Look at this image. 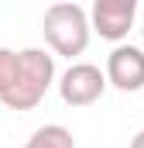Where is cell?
<instances>
[{
	"label": "cell",
	"mask_w": 144,
	"mask_h": 148,
	"mask_svg": "<svg viewBox=\"0 0 144 148\" xmlns=\"http://www.w3.org/2000/svg\"><path fill=\"white\" fill-rule=\"evenodd\" d=\"M55 83V52L48 48H21L17 69L10 76L7 90L0 93V103L7 110H35L45 100V93Z\"/></svg>",
	"instance_id": "cell-1"
},
{
	"label": "cell",
	"mask_w": 144,
	"mask_h": 148,
	"mask_svg": "<svg viewBox=\"0 0 144 148\" xmlns=\"http://www.w3.org/2000/svg\"><path fill=\"white\" fill-rule=\"evenodd\" d=\"M41 35L48 41V48L62 59H75L89 48L93 38V21L89 14L75 3V0H55L45 17H41Z\"/></svg>",
	"instance_id": "cell-2"
},
{
	"label": "cell",
	"mask_w": 144,
	"mask_h": 148,
	"mask_svg": "<svg viewBox=\"0 0 144 148\" xmlns=\"http://www.w3.org/2000/svg\"><path fill=\"white\" fill-rule=\"evenodd\" d=\"M107 86H110L107 69H100L93 62H72L58 76V97L65 107H93L96 100H103Z\"/></svg>",
	"instance_id": "cell-3"
},
{
	"label": "cell",
	"mask_w": 144,
	"mask_h": 148,
	"mask_svg": "<svg viewBox=\"0 0 144 148\" xmlns=\"http://www.w3.org/2000/svg\"><path fill=\"white\" fill-rule=\"evenodd\" d=\"M107 79L113 90L120 93H141L144 90V45H130V41H117L107 55Z\"/></svg>",
	"instance_id": "cell-4"
},
{
	"label": "cell",
	"mask_w": 144,
	"mask_h": 148,
	"mask_svg": "<svg viewBox=\"0 0 144 148\" xmlns=\"http://www.w3.org/2000/svg\"><path fill=\"white\" fill-rule=\"evenodd\" d=\"M137 7H141V0H93V7H89L93 31L113 45L124 41L137 21Z\"/></svg>",
	"instance_id": "cell-5"
},
{
	"label": "cell",
	"mask_w": 144,
	"mask_h": 148,
	"mask_svg": "<svg viewBox=\"0 0 144 148\" xmlns=\"http://www.w3.org/2000/svg\"><path fill=\"white\" fill-rule=\"evenodd\" d=\"M24 148H75V138L65 124H41L31 131Z\"/></svg>",
	"instance_id": "cell-6"
},
{
	"label": "cell",
	"mask_w": 144,
	"mask_h": 148,
	"mask_svg": "<svg viewBox=\"0 0 144 148\" xmlns=\"http://www.w3.org/2000/svg\"><path fill=\"white\" fill-rule=\"evenodd\" d=\"M127 148H144V127L134 134V138H130V145H127Z\"/></svg>",
	"instance_id": "cell-7"
},
{
	"label": "cell",
	"mask_w": 144,
	"mask_h": 148,
	"mask_svg": "<svg viewBox=\"0 0 144 148\" xmlns=\"http://www.w3.org/2000/svg\"><path fill=\"white\" fill-rule=\"evenodd\" d=\"M141 41H144V28H141Z\"/></svg>",
	"instance_id": "cell-8"
}]
</instances>
